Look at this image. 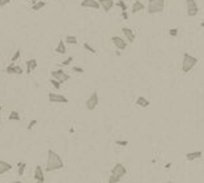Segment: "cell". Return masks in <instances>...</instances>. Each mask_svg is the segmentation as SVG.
Instances as JSON below:
<instances>
[{
    "label": "cell",
    "mask_w": 204,
    "mask_h": 183,
    "mask_svg": "<svg viewBox=\"0 0 204 183\" xmlns=\"http://www.w3.org/2000/svg\"><path fill=\"white\" fill-rule=\"evenodd\" d=\"M64 167L62 157L56 153L54 149H47V162H46V171L51 173L55 170H60Z\"/></svg>",
    "instance_id": "obj_1"
},
{
    "label": "cell",
    "mask_w": 204,
    "mask_h": 183,
    "mask_svg": "<svg viewBox=\"0 0 204 183\" xmlns=\"http://www.w3.org/2000/svg\"><path fill=\"white\" fill-rule=\"evenodd\" d=\"M196 64H198V58L196 56H194V55H191L188 53L183 54V56H182V66H181L182 72L183 73L190 72Z\"/></svg>",
    "instance_id": "obj_2"
},
{
    "label": "cell",
    "mask_w": 204,
    "mask_h": 183,
    "mask_svg": "<svg viewBox=\"0 0 204 183\" xmlns=\"http://www.w3.org/2000/svg\"><path fill=\"white\" fill-rule=\"evenodd\" d=\"M165 0H148V12L149 14H157L164 12Z\"/></svg>",
    "instance_id": "obj_3"
},
{
    "label": "cell",
    "mask_w": 204,
    "mask_h": 183,
    "mask_svg": "<svg viewBox=\"0 0 204 183\" xmlns=\"http://www.w3.org/2000/svg\"><path fill=\"white\" fill-rule=\"evenodd\" d=\"M99 103V97H98V92L94 90L92 94H90V97L87 99V102H85V107H87L89 111H93V110L97 109V106H98Z\"/></svg>",
    "instance_id": "obj_4"
},
{
    "label": "cell",
    "mask_w": 204,
    "mask_h": 183,
    "mask_svg": "<svg viewBox=\"0 0 204 183\" xmlns=\"http://www.w3.org/2000/svg\"><path fill=\"white\" fill-rule=\"evenodd\" d=\"M110 174H111V175H114V177H117V178L122 179L127 174V169H126V166H124L123 164L118 162V164L114 165V167L111 169V173Z\"/></svg>",
    "instance_id": "obj_5"
},
{
    "label": "cell",
    "mask_w": 204,
    "mask_h": 183,
    "mask_svg": "<svg viewBox=\"0 0 204 183\" xmlns=\"http://www.w3.org/2000/svg\"><path fill=\"white\" fill-rule=\"evenodd\" d=\"M186 7H187V14L190 17H195L199 13V7H198L196 0H186Z\"/></svg>",
    "instance_id": "obj_6"
},
{
    "label": "cell",
    "mask_w": 204,
    "mask_h": 183,
    "mask_svg": "<svg viewBox=\"0 0 204 183\" xmlns=\"http://www.w3.org/2000/svg\"><path fill=\"white\" fill-rule=\"evenodd\" d=\"M51 77L58 80L60 84H63V82L69 80V75L68 73H66L63 69H55V71H51Z\"/></svg>",
    "instance_id": "obj_7"
},
{
    "label": "cell",
    "mask_w": 204,
    "mask_h": 183,
    "mask_svg": "<svg viewBox=\"0 0 204 183\" xmlns=\"http://www.w3.org/2000/svg\"><path fill=\"white\" fill-rule=\"evenodd\" d=\"M5 73H8V75H22L24 71L16 63H11L9 66L5 67Z\"/></svg>",
    "instance_id": "obj_8"
},
{
    "label": "cell",
    "mask_w": 204,
    "mask_h": 183,
    "mask_svg": "<svg viewBox=\"0 0 204 183\" xmlns=\"http://www.w3.org/2000/svg\"><path fill=\"white\" fill-rule=\"evenodd\" d=\"M48 101L54 103H68V98L62 94H58V93H50L48 94Z\"/></svg>",
    "instance_id": "obj_9"
},
{
    "label": "cell",
    "mask_w": 204,
    "mask_h": 183,
    "mask_svg": "<svg viewBox=\"0 0 204 183\" xmlns=\"http://www.w3.org/2000/svg\"><path fill=\"white\" fill-rule=\"evenodd\" d=\"M111 42L118 50H126V47H127V42L124 41L123 38L118 37V35H112L111 37Z\"/></svg>",
    "instance_id": "obj_10"
},
{
    "label": "cell",
    "mask_w": 204,
    "mask_h": 183,
    "mask_svg": "<svg viewBox=\"0 0 204 183\" xmlns=\"http://www.w3.org/2000/svg\"><path fill=\"white\" fill-rule=\"evenodd\" d=\"M81 7H83V8L99 9V8H101V5H99L98 0H83V1H81Z\"/></svg>",
    "instance_id": "obj_11"
},
{
    "label": "cell",
    "mask_w": 204,
    "mask_h": 183,
    "mask_svg": "<svg viewBox=\"0 0 204 183\" xmlns=\"http://www.w3.org/2000/svg\"><path fill=\"white\" fill-rule=\"evenodd\" d=\"M34 181L35 182H42L45 183V174H43V169H42L39 165H37L34 169Z\"/></svg>",
    "instance_id": "obj_12"
},
{
    "label": "cell",
    "mask_w": 204,
    "mask_h": 183,
    "mask_svg": "<svg viewBox=\"0 0 204 183\" xmlns=\"http://www.w3.org/2000/svg\"><path fill=\"white\" fill-rule=\"evenodd\" d=\"M122 32H123V34H124V37H126V39H128L131 43L135 41L136 35H135V33H133V30L131 29V27H127V26L122 27Z\"/></svg>",
    "instance_id": "obj_13"
},
{
    "label": "cell",
    "mask_w": 204,
    "mask_h": 183,
    "mask_svg": "<svg viewBox=\"0 0 204 183\" xmlns=\"http://www.w3.org/2000/svg\"><path fill=\"white\" fill-rule=\"evenodd\" d=\"M98 3L105 12H110V9L115 5L114 0H98Z\"/></svg>",
    "instance_id": "obj_14"
},
{
    "label": "cell",
    "mask_w": 204,
    "mask_h": 183,
    "mask_svg": "<svg viewBox=\"0 0 204 183\" xmlns=\"http://www.w3.org/2000/svg\"><path fill=\"white\" fill-rule=\"evenodd\" d=\"M203 157V152L202 151H195V152H188L186 153V160L187 161H195L199 160V158Z\"/></svg>",
    "instance_id": "obj_15"
},
{
    "label": "cell",
    "mask_w": 204,
    "mask_h": 183,
    "mask_svg": "<svg viewBox=\"0 0 204 183\" xmlns=\"http://www.w3.org/2000/svg\"><path fill=\"white\" fill-rule=\"evenodd\" d=\"M37 68V59H29L26 60V75H30L34 69Z\"/></svg>",
    "instance_id": "obj_16"
},
{
    "label": "cell",
    "mask_w": 204,
    "mask_h": 183,
    "mask_svg": "<svg viewBox=\"0 0 204 183\" xmlns=\"http://www.w3.org/2000/svg\"><path fill=\"white\" fill-rule=\"evenodd\" d=\"M143 9H144V4L140 0H136V1H133L132 7H131V13L132 14L139 13V12H143Z\"/></svg>",
    "instance_id": "obj_17"
},
{
    "label": "cell",
    "mask_w": 204,
    "mask_h": 183,
    "mask_svg": "<svg viewBox=\"0 0 204 183\" xmlns=\"http://www.w3.org/2000/svg\"><path fill=\"white\" fill-rule=\"evenodd\" d=\"M149 105H151V102H149L145 97L139 96L138 98H136V106H139V107H149Z\"/></svg>",
    "instance_id": "obj_18"
},
{
    "label": "cell",
    "mask_w": 204,
    "mask_h": 183,
    "mask_svg": "<svg viewBox=\"0 0 204 183\" xmlns=\"http://www.w3.org/2000/svg\"><path fill=\"white\" fill-rule=\"evenodd\" d=\"M11 170H12V165L11 164L5 162V161H0V175L4 174V173H7V171H11Z\"/></svg>",
    "instance_id": "obj_19"
},
{
    "label": "cell",
    "mask_w": 204,
    "mask_h": 183,
    "mask_svg": "<svg viewBox=\"0 0 204 183\" xmlns=\"http://www.w3.org/2000/svg\"><path fill=\"white\" fill-rule=\"evenodd\" d=\"M55 51L58 54H66V51H67V47H66V42L63 41V39H60L59 42H58V46H56V48H55Z\"/></svg>",
    "instance_id": "obj_20"
},
{
    "label": "cell",
    "mask_w": 204,
    "mask_h": 183,
    "mask_svg": "<svg viewBox=\"0 0 204 183\" xmlns=\"http://www.w3.org/2000/svg\"><path fill=\"white\" fill-rule=\"evenodd\" d=\"M43 7H46V1H43V0H39L38 3H35V4L32 5V11L37 12V11H39V9H42Z\"/></svg>",
    "instance_id": "obj_21"
},
{
    "label": "cell",
    "mask_w": 204,
    "mask_h": 183,
    "mask_svg": "<svg viewBox=\"0 0 204 183\" xmlns=\"http://www.w3.org/2000/svg\"><path fill=\"white\" fill-rule=\"evenodd\" d=\"M20 114L16 111V110H13V111H11L9 112V115H8V120H11V122H13V120H16V122H19L20 120Z\"/></svg>",
    "instance_id": "obj_22"
},
{
    "label": "cell",
    "mask_w": 204,
    "mask_h": 183,
    "mask_svg": "<svg viewBox=\"0 0 204 183\" xmlns=\"http://www.w3.org/2000/svg\"><path fill=\"white\" fill-rule=\"evenodd\" d=\"M64 42L66 43H68V45H77L79 39H77V37H75V35H67Z\"/></svg>",
    "instance_id": "obj_23"
},
{
    "label": "cell",
    "mask_w": 204,
    "mask_h": 183,
    "mask_svg": "<svg viewBox=\"0 0 204 183\" xmlns=\"http://www.w3.org/2000/svg\"><path fill=\"white\" fill-rule=\"evenodd\" d=\"M115 4H117V7L120 8L122 12H127V11H128V7H127V4H126V1H124V0H118Z\"/></svg>",
    "instance_id": "obj_24"
},
{
    "label": "cell",
    "mask_w": 204,
    "mask_h": 183,
    "mask_svg": "<svg viewBox=\"0 0 204 183\" xmlns=\"http://www.w3.org/2000/svg\"><path fill=\"white\" fill-rule=\"evenodd\" d=\"M83 47H84L87 51H89V53H92V54H97V50H96V48H93L92 46L88 43V42H84V43H83Z\"/></svg>",
    "instance_id": "obj_25"
},
{
    "label": "cell",
    "mask_w": 204,
    "mask_h": 183,
    "mask_svg": "<svg viewBox=\"0 0 204 183\" xmlns=\"http://www.w3.org/2000/svg\"><path fill=\"white\" fill-rule=\"evenodd\" d=\"M20 56H21V50L19 48V50H16V53L12 55V58H11V63H16V60H19V59H20Z\"/></svg>",
    "instance_id": "obj_26"
},
{
    "label": "cell",
    "mask_w": 204,
    "mask_h": 183,
    "mask_svg": "<svg viewBox=\"0 0 204 183\" xmlns=\"http://www.w3.org/2000/svg\"><path fill=\"white\" fill-rule=\"evenodd\" d=\"M25 167H26V164H25V162H19V164H17V169H19V175H24Z\"/></svg>",
    "instance_id": "obj_27"
},
{
    "label": "cell",
    "mask_w": 204,
    "mask_h": 183,
    "mask_svg": "<svg viewBox=\"0 0 204 183\" xmlns=\"http://www.w3.org/2000/svg\"><path fill=\"white\" fill-rule=\"evenodd\" d=\"M50 84L53 85V86L55 88L56 90H59V89H60V86H62V84H60V82L58 81V80H55V79H53V77L50 79Z\"/></svg>",
    "instance_id": "obj_28"
},
{
    "label": "cell",
    "mask_w": 204,
    "mask_h": 183,
    "mask_svg": "<svg viewBox=\"0 0 204 183\" xmlns=\"http://www.w3.org/2000/svg\"><path fill=\"white\" fill-rule=\"evenodd\" d=\"M37 123H38V120H37V119H32V120L29 122V124H28V126H26V130H28V131H32L33 128H34L35 126H37Z\"/></svg>",
    "instance_id": "obj_29"
},
{
    "label": "cell",
    "mask_w": 204,
    "mask_h": 183,
    "mask_svg": "<svg viewBox=\"0 0 204 183\" xmlns=\"http://www.w3.org/2000/svg\"><path fill=\"white\" fill-rule=\"evenodd\" d=\"M115 144L118 146H127L130 143H128V140H115Z\"/></svg>",
    "instance_id": "obj_30"
},
{
    "label": "cell",
    "mask_w": 204,
    "mask_h": 183,
    "mask_svg": "<svg viewBox=\"0 0 204 183\" xmlns=\"http://www.w3.org/2000/svg\"><path fill=\"white\" fill-rule=\"evenodd\" d=\"M119 182H120L119 178H117V177H114L110 174V177H109V179H107V183H119Z\"/></svg>",
    "instance_id": "obj_31"
},
{
    "label": "cell",
    "mask_w": 204,
    "mask_h": 183,
    "mask_svg": "<svg viewBox=\"0 0 204 183\" xmlns=\"http://www.w3.org/2000/svg\"><path fill=\"white\" fill-rule=\"evenodd\" d=\"M72 62H74V56H68L66 60H63L62 62V66H69Z\"/></svg>",
    "instance_id": "obj_32"
},
{
    "label": "cell",
    "mask_w": 204,
    "mask_h": 183,
    "mask_svg": "<svg viewBox=\"0 0 204 183\" xmlns=\"http://www.w3.org/2000/svg\"><path fill=\"white\" fill-rule=\"evenodd\" d=\"M169 35L177 37V35H178V29H177V27H174V29H170L169 30Z\"/></svg>",
    "instance_id": "obj_33"
},
{
    "label": "cell",
    "mask_w": 204,
    "mask_h": 183,
    "mask_svg": "<svg viewBox=\"0 0 204 183\" xmlns=\"http://www.w3.org/2000/svg\"><path fill=\"white\" fill-rule=\"evenodd\" d=\"M72 71L76 72V73H83L84 72V68H81V67H74V68H72Z\"/></svg>",
    "instance_id": "obj_34"
},
{
    "label": "cell",
    "mask_w": 204,
    "mask_h": 183,
    "mask_svg": "<svg viewBox=\"0 0 204 183\" xmlns=\"http://www.w3.org/2000/svg\"><path fill=\"white\" fill-rule=\"evenodd\" d=\"M12 0H0V7H5V5H8Z\"/></svg>",
    "instance_id": "obj_35"
},
{
    "label": "cell",
    "mask_w": 204,
    "mask_h": 183,
    "mask_svg": "<svg viewBox=\"0 0 204 183\" xmlns=\"http://www.w3.org/2000/svg\"><path fill=\"white\" fill-rule=\"evenodd\" d=\"M122 17L123 20H128V12H122Z\"/></svg>",
    "instance_id": "obj_36"
},
{
    "label": "cell",
    "mask_w": 204,
    "mask_h": 183,
    "mask_svg": "<svg viewBox=\"0 0 204 183\" xmlns=\"http://www.w3.org/2000/svg\"><path fill=\"white\" fill-rule=\"evenodd\" d=\"M170 166H172V164H166L165 165V169H170Z\"/></svg>",
    "instance_id": "obj_37"
},
{
    "label": "cell",
    "mask_w": 204,
    "mask_h": 183,
    "mask_svg": "<svg viewBox=\"0 0 204 183\" xmlns=\"http://www.w3.org/2000/svg\"><path fill=\"white\" fill-rule=\"evenodd\" d=\"M30 1H32V5H33V4H35V3H38L39 0H30Z\"/></svg>",
    "instance_id": "obj_38"
},
{
    "label": "cell",
    "mask_w": 204,
    "mask_h": 183,
    "mask_svg": "<svg viewBox=\"0 0 204 183\" xmlns=\"http://www.w3.org/2000/svg\"><path fill=\"white\" fill-rule=\"evenodd\" d=\"M11 183H22V182H21V181H12Z\"/></svg>",
    "instance_id": "obj_39"
},
{
    "label": "cell",
    "mask_w": 204,
    "mask_h": 183,
    "mask_svg": "<svg viewBox=\"0 0 204 183\" xmlns=\"http://www.w3.org/2000/svg\"><path fill=\"white\" fill-rule=\"evenodd\" d=\"M200 26L204 27V21H202V22H200Z\"/></svg>",
    "instance_id": "obj_40"
},
{
    "label": "cell",
    "mask_w": 204,
    "mask_h": 183,
    "mask_svg": "<svg viewBox=\"0 0 204 183\" xmlns=\"http://www.w3.org/2000/svg\"><path fill=\"white\" fill-rule=\"evenodd\" d=\"M0 112H1V105H0Z\"/></svg>",
    "instance_id": "obj_41"
},
{
    "label": "cell",
    "mask_w": 204,
    "mask_h": 183,
    "mask_svg": "<svg viewBox=\"0 0 204 183\" xmlns=\"http://www.w3.org/2000/svg\"><path fill=\"white\" fill-rule=\"evenodd\" d=\"M167 183H173V182H170V181H169V182H167Z\"/></svg>",
    "instance_id": "obj_42"
},
{
    "label": "cell",
    "mask_w": 204,
    "mask_h": 183,
    "mask_svg": "<svg viewBox=\"0 0 204 183\" xmlns=\"http://www.w3.org/2000/svg\"><path fill=\"white\" fill-rule=\"evenodd\" d=\"M35 183H42V182H35Z\"/></svg>",
    "instance_id": "obj_43"
}]
</instances>
